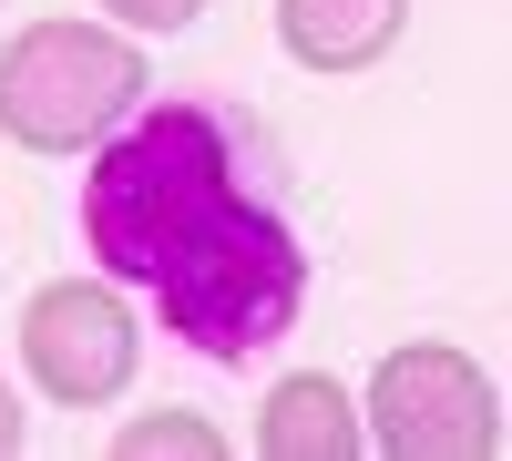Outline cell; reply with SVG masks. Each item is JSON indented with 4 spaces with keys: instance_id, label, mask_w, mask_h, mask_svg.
<instances>
[{
    "instance_id": "6da1fadb",
    "label": "cell",
    "mask_w": 512,
    "mask_h": 461,
    "mask_svg": "<svg viewBox=\"0 0 512 461\" xmlns=\"http://www.w3.org/2000/svg\"><path fill=\"white\" fill-rule=\"evenodd\" d=\"M82 246L103 277L144 287L164 308V339H185L216 369L267 359L308 318V246L246 185L226 113L205 103H144L123 134L93 144Z\"/></svg>"
},
{
    "instance_id": "7a4b0ae2",
    "label": "cell",
    "mask_w": 512,
    "mask_h": 461,
    "mask_svg": "<svg viewBox=\"0 0 512 461\" xmlns=\"http://www.w3.org/2000/svg\"><path fill=\"white\" fill-rule=\"evenodd\" d=\"M154 93V52H144V31H123V21H21L11 41H0V144H21L41 164H72V154H93L103 134H123V123L144 113Z\"/></svg>"
},
{
    "instance_id": "3957f363",
    "label": "cell",
    "mask_w": 512,
    "mask_h": 461,
    "mask_svg": "<svg viewBox=\"0 0 512 461\" xmlns=\"http://www.w3.org/2000/svg\"><path fill=\"white\" fill-rule=\"evenodd\" d=\"M359 410L379 461H502V390L461 339H400L369 369Z\"/></svg>"
},
{
    "instance_id": "277c9868",
    "label": "cell",
    "mask_w": 512,
    "mask_h": 461,
    "mask_svg": "<svg viewBox=\"0 0 512 461\" xmlns=\"http://www.w3.org/2000/svg\"><path fill=\"white\" fill-rule=\"evenodd\" d=\"M144 369V318L123 277H41L21 298V380L52 410H113Z\"/></svg>"
},
{
    "instance_id": "5b68a950",
    "label": "cell",
    "mask_w": 512,
    "mask_h": 461,
    "mask_svg": "<svg viewBox=\"0 0 512 461\" xmlns=\"http://www.w3.org/2000/svg\"><path fill=\"white\" fill-rule=\"evenodd\" d=\"M256 461H359L369 451V410L338 369H277L256 400Z\"/></svg>"
},
{
    "instance_id": "8992f818",
    "label": "cell",
    "mask_w": 512,
    "mask_h": 461,
    "mask_svg": "<svg viewBox=\"0 0 512 461\" xmlns=\"http://www.w3.org/2000/svg\"><path fill=\"white\" fill-rule=\"evenodd\" d=\"M410 31V0H277V52L318 82L379 72Z\"/></svg>"
},
{
    "instance_id": "52a82bcc",
    "label": "cell",
    "mask_w": 512,
    "mask_h": 461,
    "mask_svg": "<svg viewBox=\"0 0 512 461\" xmlns=\"http://www.w3.org/2000/svg\"><path fill=\"white\" fill-rule=\"evenodd\" d=\"M236 441L216 421H195V410H144V421L113 431V461H226Z\"/></svg>"
},
{
    "instance_id": "ba28073f",
    "label": "cell",
    "mask_w": 512,
    "mask_h": 461,
    "mask_svg": "<svg viewBox=\"0 0 512 461\" xmlns=\"http://www.w3.org/2000/svg\"><path fill=\"white\" fill-rule=\"evenodd\" d=\"M103 21L144 31V41H175V31H195V21H205V0H103Z\"/></svg>"
},
{
    "instance_id": "9c48e42d",
    "label": "cell",
    "mask_w": 512,
    "mask_h": 461,
    "mask_svg": "<svg viewBox=\"0 0 512 461\" xmlns=\"http://www.w3.org/2000/svg\"><path fill=\"white\" fill-rule=\"evenodd\" d=\"M21 441H31V410H21V390H11V380H0V461H11Z\"/></svg>"
}]
</instances>
